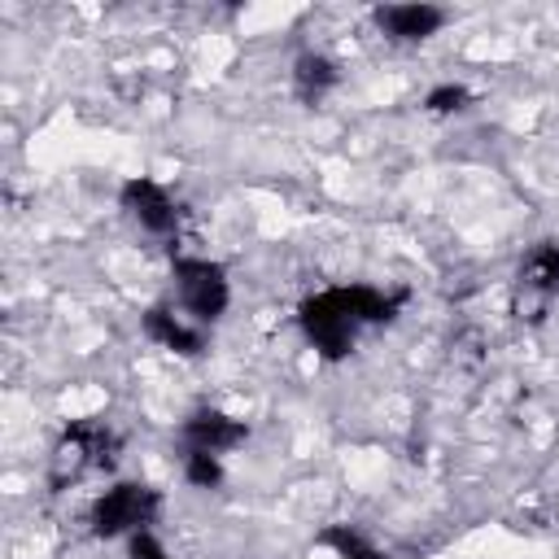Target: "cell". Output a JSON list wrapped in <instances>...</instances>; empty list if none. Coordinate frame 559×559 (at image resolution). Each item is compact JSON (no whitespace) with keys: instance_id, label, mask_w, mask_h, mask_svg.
I'll return each mask as SVG.
<instances>
[{"instance_id":"obj_12","label":"cell","mask_w":559,"mask_h":559,"mask_svg":"<svg viewBox=\"0 0 559 559\" xmlns=\"http://www.w3.org/2000/svg\"><path fill=\"white\" fill-rule=\"evenodd\" d=\"M432 114H454V109H463L467 105V87L463 83H441V87H432L428 92V100H424Z\"/></svg>"},{"instance_id":"obj_11","label":"cell","mask_w":559,"mask_h":559,"mask_svg":"<svg viewBox=\"0 0 559 559\" xmlns=\"http://www.w3.org/2000/svg\"><path fill=\"white\" fill-rule=\"evenodd\" d=\"M183 472H188V480L192 485H201V489H210V485H218V454H205V450H188V459H183Z\"/></svg>"},{"instance_id":"obj_9","label":"cell","mask_w":559,"mask_h":559,"mask_svg":"<svg viewBox=\"0 0 559 559\" xmlns=\"http://www.w3.org/2000/svg\"><path fill=\"white\" fill-rule=\"evenodd\" d=\"M293 83L306 100H319L328 87H336V66L323 57V52H301L297 57V70H293Z\"/></svg>"},{"instance_id":"obj_1","label":"cell","mask_w":559,"mask_h":559,"mask_svg":"<svg viewBox=\"0 0 559 559\" xmlns=\"http://www.w3.org/2000/svg\"><path fill=\"white\" fill-rule=\"evenodd\" d=\"M301 328L314 341V349H323L328 358H341L349 349V341H354L358 319L349 314L341 288H328V293H319V297H310L301 306Z\"/></svg>"},{"instance_id":"obj_4","label":"cell","mask_w":559,"mask_h":559,"mask_svg":"<svg viewBox=\"0 0 559 559\" xmlns=\"http://www.w3.org/2000/svg\"><path fill=\"white\" fill-rule=\"evenodd\" d=\"M122 205L131 210V218H135L140 227H148V231H157V236L175 231V205H170V197H166L162 183H153V179H127Z\"/></svg>"},{"instance_id":"obj_2","label":"cell","mask_w":559,"mask_h":559,"mask_svg":"<svg viewBox=\"0 0 559 559\" xmlns=\"http://www.w3.org/2000/svg\"><path fill=\"white\" fill-rule=\"evenodd\" d=\"M153 511H157V498H153L144 485H114V489L96 502L92 528H96L100 537H118V533H127V528L140 533V524H148Z\"/></svg>"},{"instance_id":"obj_5","label":"cell","mask_w":559,"mask_h":559,"mask_svg":"<svg viewBox=\"0 0 559 559\" xmlns=\"http://www.w3.org/2000/svg\"><path fill=\"white\" fill-rule=\"evenodd\" d=\"M376 22L393 39H428L441 31L445 13L432 4H384V9H376Z\"/></svg>"},{"instance_id":"obj_8","label":"cell","mask_w":559,"mask_h":559,"mask_svg":"<svg viewBox=\"0 0 559 559\" xmlns=\"http://www.w3.org/2000/svg\"><path fill=\"white\" fill-rule=\"evenodd\" d=\"M144 328H148L153 341H162V345L175 349V354H201V332L183 328V323H179L170 310H162V306H153V310L144 314Z\"/></svg>"},{"instance_id":"obj_13","label":"cell","mask_w":559,"mask_h":559,"mask_svg":"<svg viewBox=\"0 0 559 559\" xmlns=\"http://www.w3.org/2000/svg\"><path fill=\"white\" fill-rule=\"evenodd\" d=\"M131 559H166V550L157 546V537L135 533V537H131Z\"/></svg>"},{"instance_id":"obj_7","label":"cell","mask_w":559,"mask_h":559,"mask_svg":"<svg viewBox=\"0 0 559 559\" xmlns=\"http://www.w3.org/2000/svg\"><path fill=\"white\" fill-rule=\"evenodd\" d=\"M524 288L542 293V297H555L559 293V245L555 240H542L528 258H524V271H520Z\"/></svg>"},{"instance_id":"obj_3","label":"cell","mask_w":559,"mask_h":559,"mask_svg":"<svg viewBox=\"0 0 559 559\" xmlns=\"http://www.w3.org/2000/svg\"><path fill=\"white\" fill-rule=\"evenodd\" d=\"M175 275H179V293H183V306L197 314V319H218L227 310V280L214 262H201V258H179L175 262Z\"/></svg>"},{"instance_id":"obj_10","label":"cell","mask_w":559,"mask_h":559,"mask_svg":"<svg viewBox=\"0 0 559 559\" xmlns=\"http://www.w3.org/2000/svg\"><path fill=\"white\" fill-rule=\"evenodd\" d=\"M323 542H328L341 559H384V555H380L367 537H358L354 528H328V533H323Z\"/></svg>"},{"instance_id":"obj_6","label":"cell","mask_w":559,"mask_h":559,"mask_svg":"<svg viewBox=\"0 0 559 559\" xmlns=\"http://www.w3.org/2000/svg\"><path fill=\"white\" fill-rule=\"evenodd\" d=\"M183 437L192 450H205V454H218V450H231L245 441V424L223 415V411H201L183 424Z\"/></svg>"}]
</instances>
